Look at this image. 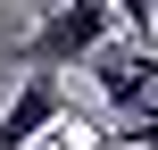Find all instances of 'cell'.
I'll list each match as a JSON object with an SVG mask.
<instances>
[{"label": "cell", "mask_w": 158, "mask_h": 150, "mask_svg": "<svg viewBox=\"0 0 158 150\" xmlns=\"http://www.w3.org/2000/svg\"><path fill=\"white\" fill-rule=\"evenodd\" d=\"M108 42H117V8L108 0H50V17L17 42V67L25 75H67V67H92Z\"/></svg>", "instance_id": "6da1fadb"}, {"label": "cell", "mask_w": 158, "mask_h": 150, "mask_svg": "<svg viewBox=\"0 0 158 150\" xmlns=\"http://www.w3.org/2000/svg\"><path fill=\"white\" fill-rule=\"evenodd\" d=\"M50 125H67L58 75H17V92H8V109H0V150H33Z\"/></svg>", "instance_id": "7a4b0ae2"}, {"label": "cell", "mask_w": 158, "mask_h": 150, "mask_svg": "<svg viewBox=\"0 0 158 150\" xmlns=\"http://www.w3.org/2000/svg\"><path fill=\"white\" fill-rule=\"evenodd\" d=\"M150 50H158V42H150Z\"/></svg>", "instance_id": "3957f363"}]
</instances>
